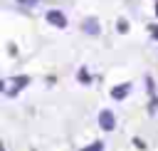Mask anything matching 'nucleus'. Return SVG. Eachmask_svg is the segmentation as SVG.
I'll return each instance as SVG.
<instances>
[{
    "label": "nucleus",
    "instance_id": "nucleus-1",
    "mask_svg": "<svg viewBox=\"0 0 158 151\" xmlns=\"http://www.w3.org/2000/svg\"><path fill=\"white\" fill-rule=\"evenodd\" d=\"M27 82H30L27 77H12V79H5V82H2V92H5V94H15V92L22 89Z\"/></svg>",
    "mask_w": 158,
    "mask_h": 151
},
{
    "label": "nucleus",
    "instance_id": "nucleus-2",
    "mask_svg": "<svg viewBox=\"0 0 158 151\" xmlns=\"http://www.w3.org/2000/svg\"><path fill=\"white\" fill-rule=\"evenodd\" d=\"M47 22L54 25V27H67V17H64V12H59V10H49V12H47Z\"/></svg>",
    "mask_w": 158,
    "mask_h": 151
},
{
    "label": "nucleus",
    "instance_id": "nucleus-3",
    "mask_svg": "<svg viewBox=\"0 0 158 151\" xmlns=\"http://www.w3.org/2000/svg\"><path fill=\"white\" fill-rule=\"evenodd\" d=\"M99 124H101V129H106V131H111V129H114V114H111L109 109H104V111H99Z\"/></svg>",
    "mask_w": 158,
    "mask_h": 151
},
{
    "label": "nucleus",
    "instance_id": "nucleus-4",
    "mask_svg": "<svg viewBox=\"0 0 158 151\" xmlns=\"http://www.w3.org/2000/svg\"><path fill=\"white\" fill-rule=\"evenodd\" d=\"M81 27H84V32H89V35H99V32H101V25H99L94 17H86Z\"/></svg>",
    "mask_w": 158,
    "mask_h": 151
},
{
    "label": "nucleus",
    "instance_id": "nucleus-5",
    "mask_svg": "<svg viewBox=\"0 0 158 151\" xmlns=\"http://www.w3.org/2000/svg\"><path fill=\"white\" fill-rule=\"evenodd\" d=\"M128 89H131V84H121V87H114V89H111V97H114V99H123V97L128 94Z\"/></svg>",
    "mask_w": 158,
    "mask_h": 151
},
{
    "label": "nucleus",
    "instance_id": "nucleus-6",
    "mask_svg": "<svg viewBox=\"0 0 158 151\" xmlns=\"http://www.w3.org/2000/svg\"><path fill=\"white\" fill-rule=\"evenodd\" d=\"M84 151H104V144L101 141H96V144H91L89 149H84Z\"/></svg>",
    "mask_w": 158,
    "mask_h": 151
},
{
    "label": "nucleus",
    "instance_id": "nucleus-7",
    "mask_svg": "<svg viewBox=\"0 0 158 151\" xmlns=\"http://www.w3.org/2000/svg\"><path fill=\"white\" fill-rule=\"evenodd\" d=\"M116 27H118L121 32H126V30H128V22H126V20H118V25H116Z\"/></svg>",
    "mask_w": 158,
    "mask_h": 151
},
{
    "label": "nucleus",
    "instance_id": "nucleus-8",
    "mask_svg": "<svg viewBox=\"0 0 158 151\" xmlns=\"http://www.w3.org/2000/svg\"><path fill=\"white\" fill-rule=\"evenodd\" d=\"M151 35H153V37H156V40H158V27H156V25H153V27H151Z\"/></svg>",
    "mask_w": 158,
    "mask_h": 151
},
{
    "label": "nucleus",
    "instance_id": "nucleus-9",
    "mask_svg": "<svg viewBox=\"0 0 158 151\" xmlns=\"http://www.w3.org/2000/svg\"><path fill=\"white\" fill-rule=\"evenodd\" d=\"M37 0H20V5H35Z\"/></svg>",
    "mask_w": 158,
    "mask_h": 151
},
{
    "label": "nucleus",
    "instance_id": "nucleus-10",
    "mask_svg": "<svg viewBox=\"0 0 158 151\" xmlns=\"http://www.w3.org/2000/svg\"><path fill=\"white\" fill-rule=\"evenodd\" d=\"M156 15H158V7H156Z\"/></svg>",
    "mask_w": 158,
    "mask_h": 151
}]
</instances>
